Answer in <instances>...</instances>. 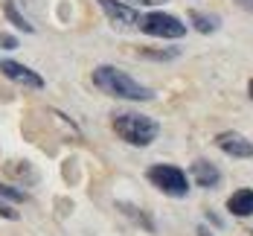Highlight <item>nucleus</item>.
Segmentation results:
<instances>
[{
    "mask_svg": "<svg viewBox=\"0 0 253 236\" xmlns=\"http://www.w3.org/2000/svg\"><path fill=\"white\" fill-rule=\"evenodd\" d=\"M93 85L99 88L102 94L114 96V99L146 102V99L154 96L146 85H140L134 76H128L126 70H120V67H114V64H99V67L93 70Z\"/></svg>",
    "mask_w": 253,
    "mask_h": 236,
    "instance_id": "1",
    "label": "nucleus"
},
{
    "mask_svg": "<svg viewBox=\"0 0 253 236\" xmlns=\"http://www.w3.org/2000/svg\"><path fill=\"white\" fill-rule=\"evenodd\" d=\"M114 134L120 140H126L128 146H149V143L157 140L160 126L154 123L152 117H146V114L126 111V114H117L114 117Z\"/></svg>",
    "mask_w": 253,
    "mask_h": 236,
    "instance_id": "2",
    "label": "nucleus"
},
{
    "mask_svg": "<svg viewBox=\"0 0 253 236\" xmlns=\"http://www.w3.org/2000/svg\"><path fill=\"white\" fill-rule=\"evenodd\" d=\"M146 178L166 195H175V198H183L189 192V178L183 169H177L172 163H154L146 169Z\"/></svg>",
    "mask_w": 253,
    "mask_h": 236,
    "instance_id": "3",
    "label": "nucleus"
},
{
    "mask_svg": "<svg viewBox=\"0 0 253 236\" xmlns=\"http://www.w3.org/2000/svg\"><path fill=\"white\" fill-rule=\"evenodd\" d=\"M140 29L146 32V35H154V38H172V41H177V38H183L186 35V26L177 21L175 15H166V12H149V15H143L140 21Z\"/></svg>",
    "mask_w": 253,
    "mask_h": 236,
    "instance_id": "4",
    "label": "nucleus"
},
{
    "mask_svg": "<svg viewBox=\"0 0 253 236\" xmlns=\"http://www.w3.org/2000/svg\"><path fill=\"white\" fill-rule=\"evenodd\" d=\"M215 146L230 157H242V160L253 157V143L245 134H239V131H224V134H218V137H215Z\"/></svg>",
    "mask_w": 253,
    "mask_h": 236,
    "instance_id": "5",
    "label": "nucleus"
},
{
    "mask_svg": "<svg viewBox=\"0 0 253 236\" xmlns=\"http://www.w3.org/2000/svg\"><path fill=\"white\" fill-rule=\"evenodd\" d=\"M96 3H99V9L108 15V21L114 26H134L140 21L137 9L128 6V3H123V0H96Z\"/></svg>",
    "mask_w": 253,
    "mask_h": 236,
    "instance_id": "6",
    "label": "nucleus"
},
{
    "mask_svg": "<svg viewBox=\"0 0 253 236\" xmlns=\"http://www.w3.org/2000/svg\"><path fill=\"white\" fill-rule=\"evenodd\" d=\"M0 70L6 73V79H12V82H18V85H26V88H44L41 73L29 70L26 64H18V61H6V58H0Z\"/></svg>",
    "mask_w": 253,
    "mask_h": 236,
    "instance_id": "7",
    "label": "nucleus"
},
{
    "mask_svg": "<svg viewBox=\"0 0 253 236\" xmlns=\"http://www.w3.org/2000/svg\"><path fill=\"white\" fill-rule=\"evenodd\" d=\"M189 172H192V181L198 184V187H204V189H212V187H218V181H221L218 166L210 163V160H195Z\"/></svg>",
    "mask_w": 253,
    "mask_h": 236,
    "instance_id": "8",
    "label": "nucleus"
},
{
    "mask_svg": "<svg viewBox=\"0 0 253 236\" xmlns=\"http://www.w3.org/2000/svg\"><path fill=\"white\" fill-rule=\"evenodd\" d=\"M227 210L233 216H239V219L253 216V189H239V192H233L230 201H227Z\"/></svg>",
    "mask_w": 253,
    "mask_h": 236,
    "instance_id": "9",
    "label": "nucleus"
},
{
    "mask_svg": "<svg viewBox=\"0 0 253 236\" xmlns=\"http://www.w3.org/2000/svg\"><path fill=\"white\" fill-rule=\"evenodd\" d=\"M189 21L195 26V32H204V35H210V32H215V29L221 26V21H218L215 15H204L198 9H189Z\"/></svg>",
    "mask_w": 253,
    "mask_h": 236,
    "instance_id": "10",
    "label": "nucleus"
},
{
    "mask_svg": "<svg viewBox=\"0 0 253 236\" xmlns=\"http://www.w3.org/2000/svg\"><path fill=\"white\" fill-rule=\"evenodd\" d=\"M3 15H6V18H9V21H12L15 26H18V29H24V32H35V26H32V24H29V21L24 18V15L18 12L15 0H3Z\"/></svg>",
    "mask_w": 253,
    "mask_h": 236,
    "instance_id": "11",
    "label": "nucleus"
},
{
    "mask_svg": "<svg viewBox=\"0 0 253 236\" xmlns=\"http://www.w3.org/2000/svg\"><path fill=\"white\" fill-rule=\"evenodd\" d=\"M120 210L126 213V216H131L140 228H146V231H154V222H152V216L149 213H143V210H137L134 204H120Z\"/></svg>",
    "mask_w": 253,
    "mask_h": 236,
    "instance_id": "12",
    "label": "nucleus"
},
{
    "mask_svg": "<svg viewBox=\"0 0 253 236\" xmlns=\"http://www.w3.org/2000/svg\"><path fill=\"white\" fill-rule=\"evenodd\" d=\"M146 58H157V61H169V58H177L180 52L177 50H143Z\"/></svg>",
    "mask_w": 253,
    "mask_h": 236,
    "instance_id": "13",
    "label": "nucleus"
},
{
    "mask_svg": "<svg viewBox=\"0 0 253 236\" xmlns=\"http://www.w3.org/2000/svg\"><path fill=\"white\" fill-rule=\"evenodd\" d=\"M0 195H3L6 201H24V198H26L21 189H15V187H6V184H0Z\"/></svg>",
    "mask_w": 253,
    "mask_h": 236,
    "instance_id": "14",
    "label": "nucleus"
},
{
    "mask_svg": "<svg viewBox=\"0 0 253 236\" xmlns=\"http://www.w3.org/2000/svg\"><path fill=\"white\" fill-rule=\"evenodd\" d=\"M0 216H3V219H18V210L12 207L6 198H0Z\"/></svg>",
    "mask_w": 253,
    "mask_h": 236,
    "instance_id": "15",
    "label": "nucleus"
},
{
    "mask_svg": "<svg viewBox=\"0 0 253 236\" xmlns=\"http://www.w3.org/2000/svg\"><path fill=\"white\" fill-rule=\"evenodd\" d=\"M0 47H3V50H15V47H18V38L9 35V32H0Z\"/></svg>",
    "mask_w": 253,
    "mask_h": 236,
    "instance_id": "16",
    "label": "nucleus"
},
{
    "mask_svg": "<svg viewBox=\"0 0 253 236\" xmlns=\"http://www.w3.org/2000/svg\"><path fill=\"white\" fill-rule=\"evenodd\" d=\"M236 3H239L242 9H248V12H251V15H253V0H236Z\"/></svg>",
    "mask_w": 253,
    "mask_h": 236,
    "instance_id": "17",
    "label": "nucleus"
},
{
    "mask_svg": "<svg viewBox=\"0 0 253 236\" xmlns=\"http://www.w3.org/2000/svg\"><path fill=\"white\" fill-rule=\"evenodd\" d=\"M134 3H140V6H157V3H166V0H134Z\"/></svg>",
    "mask_w": 253,
    "mask_h": 236,
    "instance_id": "18",
    "label": "nucleus"
},
{
    "mask_svg": "<svg viewBox=\"0 0 253 236\" xmlns=\"http://www.w3.org/2000/svg\"><path fill=\"white\" fill-rule=\"evenodd\" d=\"M248 96L253 99V79H251V85H248Z\"/></svg>",
    "mask_w": 253,
    "mask_h": 236,
    "instance_id": "19",
    "label": "nucleus"
}]
</instances>
